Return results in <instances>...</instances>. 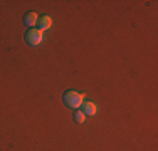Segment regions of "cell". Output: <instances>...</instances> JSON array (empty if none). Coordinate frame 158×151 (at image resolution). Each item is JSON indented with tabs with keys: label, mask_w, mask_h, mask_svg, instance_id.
Here are the masks:
<instances>
[{
	"label": "cell",
	"mask_w": 158,
	"mask_h": 151,
	"mask_svg": "<svg viewBox=\"0 0 158 151\" xmlns=\"http://www.w3.org/2000/svg\"><path fill=\"white\" fill-rule=\"evenodd\" d=\"M84 119H86V114L82 111H76V114H74V121H76L77 124H82L84 123Z\"/></svg>",
	"instance_id": "8992f818"
},
{
	"label": "cell",
	"mask_w": 158,
	"mask_h": 151,
	"mask_svg": "<svg viewBox=\"0 0 158 151\" xmlns=\"http://www.w3.org/2000/svg\"><path fill=\"white\" fill-rule=\"evenodd\" d=\"M82 112H84L86 116H94L96 112H98L96 104H93V103H84V106H82Z\"/></svg>",
	"instance_id": "277c9868"
},
{
	"label": "cell",
	"mask_w": 158,
	"mask_h": 151,
	"mask_svg": "<svg viewBox=\"0 0 158 151\" xmlns=\"http://www.w3.org/2000/svg\"><path fill=\"white\" fill-rule=\"evenodd\" d=\"M84 94H79L76 91H67L66 94H64V104L69 106V108L73 109H79L82 104V101H84Z\"/></svg>",
	"instance_id": "6da1fadb"
},
{
	"label": "cell",
	"mask_w": 158,
	"mask_h": 151,
	"mask_svg": "<svg viewBox=\"0 0 158 151\" xmlns=\"http://www.w3.org/2000/svg\"><path fill=\"white\" fill-rule=\"evenodd\" d=\"M39 22H40V29H42L44 32H46V30L52 25V18L49 17V15H42V17L39 18Z\"/></svg>",
	"instance_id": "5b68a950"
},
{
	"label": "cell",
	"mask_w": 158,
	"mask_h": 151,
	"mask_svg": "<svg viewBox=\"0 0 158 151\" xmlns=\"http://www.w3.org/2000/svg\"><path fill=\"white\" fill-rule=\"evenodd\" d=\"M25 40H27V44L32 45V47L40 45L44 40V30L42 29H31L25 34Z\"/></svg>",
	"instance_id": "7a4b0ae2"
},
{
	"label": "cell",
	"mask_w": 158,
	"mask_h": 151,
	"mask_svg": "<svg viewBox=\"0 0 158 151\" xmlns=\"http://www.w3.org/2000/svg\"><path fill=\"white\" fill-rule=\"evenodd\" d=\"M39 22V15H37L35 12H27L24 17V24L29 25V27H34V25Z\"/></svg>",
	"instance_id": "3957f363"
}]
</instances>
